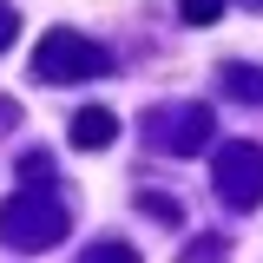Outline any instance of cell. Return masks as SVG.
Returning <instances> with one entry per match:
<instances>
[{
	"mask_svg": "<svg viewBox=\"0 0 263 263\" xmlns=\"http://www.w3.org/2000/svg\"><path fill=\"white\" fill-rule=\"evenodd\" d=\"M66 204L53 191H40V184H27V191H13L7 204H0V243H13V250H46V243H60L66 237Z\"/></svg>",
	"mask_w": 263,
	"mask_h": 263,
	"instance_id": "1",
	"label": "cell"
},
{
	"mask_svg": "<svg viewBox=\"0 0 263 263\" xmlns=\"http://www.w3.org/2000/svg\"><path fill=\"white\" fill-rule=\"evenodd\" d=\"M112 138H119V112H112V105H86V112L72 119V145H79V152H105Z\"/></svg>",
	"mask_w": 263,
	"mask_h": 263,
	"instance_id": "5",
	"label": "cell"
},
{
	"mask_svg": "<svg viewBox=\"0 0 263 263\" xmlns=\"http://www.w3.org/2000/svg\"><path fill=\"white\" fill-rule=\"evenodd\" d=\"M217 79H224V92L237 105H263V66H224Z\"/></svg>",
	"mask_w": 263,
	"mask_h": 263,
	"instance_id": "6",
	"label": "cell"
},
{
	"mask_svg": "<svg viewBox=\"0 0 263 263\" xmlns=\"http://www.w3.org/2000/svg\"><path fill=\"white\" fill-rule=\"evenodd\" d=\"M230 0H178V13H184V27H211L217 13H224Z\"/></svg>",
	"mask_w": 263,
	"mask_h": 263,
	"instance_id": "7",
	"label": "cell"
},
{
	"mask_svg": "<svg viewBox=\"0 0 263 263\" xmlns=\"http://www.w3.org/2000/svg\"><path fill=\"white\" fill-rule=\"evenodd\" d=\"M86 263H138V250L132 243H99V250H86Z\"/></svg>",
	"mask_w": 263,
	"mask_h": 263,
	"instance_id": "10",
	"label": "cell"
},
{
	"mask_svg": "<svg viewBox=\"0 0 263 263\" xmlns=\"http://www.w3.org/2000/svg\"><path fill=\"white\" fill-rule=\"evenodd\" d=\"M237 7H250V13H263V0H237Z\"/></svg>",
	"mask_w": 263,
	"mask_h": 263,
	"instance_id": "12",
	"label": "cell"
},
{
	"mask_svg": "<svg viewBox=\"0 0 263 263\" xmlns=\"http://www.w3.org/2000/svg\"><path fill=\"white\" fill-rule=\"evenodd\" d=\"M138 211H145V217H158V224H184V211H178L171 197H158V191H145V197H138Z\"/></svg>",
	"mask_w": 263,
	"mask_h": 263,
	"instance_id": "9",
	"label": "cell"
},
{
	"mask_svg": "<svg viewBox=\"0 0 263 263\" xmlns=\"http://www.w3.org/2000/svg\"><path fill=\"white\" fill-rule=\"evenodd\" d=\"M13 33H20V13H13V7H7V0H0V53H7V46H13Z\"/></svg>",
	"mask_w": 263,
	"mask_h": 263,
	"instance_id": "11",
	"label": "cell"
},
{
	"mask_svg": "<svg viewBox=\"0 0 263 263\" xmlns=\"http://www.w3.org/2000/svg\"><path fill=\"white\" fill-rule=\"evenodd\" d=\"M184 263H230V243L224 237H197L191 250H184Z\"/></svg>",
	"mask_w": 263,
	"mask_h": 263,
	"instance_id": "8",
	"label": "cell"
},
{
	"mask_svg": "<svg viewBox=\"0 0 263 263\" xmlns=\"http://www.w3.org/2000/svg\"><path fill=\"white\" fill-rule=\"evenodd\" d=\"M105 66H112V53L99 40H86V33H72V27L46 33L33 46V79L40 86H79V79H99Z\"/></svg>",
	"mask_w": 263,
	"mask_h": 263,
	"instance_id": "2",
	"label": "cell"
},
{
	"mask_svg": "<svg viewBox=\"0 0 263 263\" xmlns=\"http://www.w3.org/2000/svg\"><path fill=\"white\" fill-rule=\"evenodd\" d=\"M152 138L158 145H171L178 158H191V152H204V138H211V105H171V112H152Z\"/></svg>",
	"mask_w": 263,
	"mask_h": 263,
	"instance_id": "4",
	"label": "cell"
},
{
	"mask_svg": "<svg viewBox=\"0 0 263 263\" xmlns=\"http://www.w3.org/2000/svg\"><path fill=\"white\" fill-rule=\"evenodd\" d=\"M211 184L224 191L230 211H257V204H263V145H250V138L217 145V158H211Z\"/></svg>",
	"mask_w": 263,
	"mask_h": 263,
	"instance_id": "3",
	"label": "cell"
}]
</instances>
